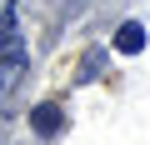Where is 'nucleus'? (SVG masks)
<instances>
[{
    "mask_svg": "<svg viewBox=\"0 0 150 145\" xmlns=\"http://www.w3.org/2000/svg\"><path fill=\"white\" fill-rule=\"evenodd\" d=\"M30 125H35V135L55 140V135L65 130V110H60L55 100H45V105H35V110H30Z\"/></svg>",
    "mask_w": 150,
    "mask_h": 145,
    "instance_id": "obj_1",
    "label": "nucleus"
},
{
    "mask_svg": "<svg viewBox=\"0 0 150 145\" xmlns=\"http://www.w3.org/2000/svg\"><path fill=\"white\" fill-rule=\"evenodd\" d=\"M0 60H25L20 30H15V10H5V15H0Z\"/></svg>",
    "mask_w": 150,
    "mask_h": 145,
    "instance_id": "obj_2",
    "label": "nucleus"
},
{
    "mask_svg": "<svg viewBox=\"0 0 150 145\" xmlns=\"http://www.w3.org/2000/svg\"><path fill=\"white\" fill-rule=\"evenodd\" d=\"M115 50H120V55H140V50H145V25H140V20H125V25L115 30Z\"/></svg>",
    "mask_w": 150,
    "mask_h": 145,
    "instance_id": "obj_3",
    "label": "nucleus"
},
{
    "mask_svg": "<svg viewBox=\"0 0 150 145\" xmlns=\"http://www.w3.org/2000/svg\"><path fill=\"white\" fill-rule=\"evenodd\" d=\"M20 70H25V60H0V95H10L20 85Z\"/></svg>",
    "mask_w": 150,
    "mask_h": 145,
    "instance_id": "obj_4",
    "label": "nucleus"
}]
</instances>
